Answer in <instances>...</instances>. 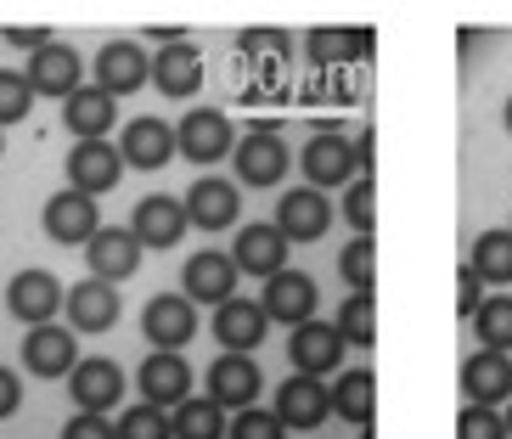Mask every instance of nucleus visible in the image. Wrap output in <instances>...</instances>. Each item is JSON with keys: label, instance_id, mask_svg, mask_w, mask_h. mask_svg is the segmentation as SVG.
Listing matches in <instances>:
<instances>
[{"label": "nucleus", "instance_id": "obj_7", "mask_svg": "<svg viewBox=\"0 0 512 439\" xmlns=\"http://www.w3.org/2000/svg\"><path fill=\"white\" fill-rule=\"evenodd\" d=\"M102 231V214H96V197L74 192V186H62L57 197L46 203V237L62 248H85Z\"/></svg>", "mask_w": 512, "mask_h": 439}, {"label": "nucleus", "instance_id": "obj_39", "mask_svg": "<svg viewBox=\"0 0 512 439\" xmlns=\"http://www.w3.org/2000/svg\"><path fill=\"white\" fill-rule=\"evenodd\" d=\"M226 439H287V428L276 423L271 411L248 406V411H237V423H226Z\"/></svg>", "mask_w": 512, "mask_h": 439}, {"label": "nucleus", "instance_id": "obj_31", "mask_svg": "<svg viewBox=\"0 0 512 439\" xmlns=\"http://www.w3.org/2000/svg\"><path fill=\"white\" fill-rule=\"evenodd\" d=\"M467 271L479 282H512V231H484L467 254Z\"/></svg>", "mask_w": 512, "mask_h": 439}, {"label": "nucleus", "instance_id": "obj_27", "mask_svg": "<svg viewBox=\"0 0 512 439\" xmlns=\"http://www.w3.org/2000/svg\"><path fill=\"white\" fill-rule=\"evenodd\" d=\"M265 310H259V299H226L214 304V338L226 344V355H248V349H259V338H265Z\"/></svg>", "mask_w": 512, "mask_h": 439}, {"label": "nucleus", "instance_id": "obj_38", "mask_svg": "<svg viewBox=\"0 0 512 439\" xmlns=\"http://www.w3.org/2000/svg\"><path fill=\"white\" fill-rule=\"evenodd\" d=\"M34 107V91L23 74H0V124H23Z\"/></svg>", "mask_w": 512, "mask_h": 439}, {"label": "nucleus", "instance_id": "obj_36", "mask_svg": "<svg viewBox=\"0 0 512 439\" xmlns=\"http://www.w3.org/2000/svg\"><path fill=\"white\" fill-rule=\"evenodd\" d=\"M366 51H372V40H366L361 29H349V34L316 29V34H310V57H316V62H344V57H366Z\"/></svg>", "mask_w": 512, "mask_h": 439}, {"label": "nucleus", "instance_id": "obj_33", "mask_svg": "<svg viewBox=\"0 0 512 439\" xmlns=\"http://www.w3.org/2000/svg\"><path fill=\"white\" fill-rule=\"evenodd\" d=\"M473 327H479L484 349L507 355V349H512V299H507V293H501V299H484L479 310H473Z\"/></svg>", "mask_w": 512, "mask_h": 439}, {"label": "nucleus", "instance_id": "obj_29", "mask_svg": "<svg viewBox=\"0 0 512 439\" xmlns=\"http://www.w3.org/2000/svg\"><path fill=\"white\" fill-rule=\"evenodd\" d=\"M327 394H332V411H338L344 423L372 428V411H377V378L366 372V366L344 372V378H338V389H327Z\"/></svg>", "mask_w": 512, "mask_h": 439}, {"label": "nucleus", "instance_id": "obj_16", "mask_svg": "<svg viewBox=\"0 0 512 439\" xmlns=\"http://www.w3.org/2000/svg\"><path fill=\"white\" fill-rule=\"evenodd\" d=\"M259 389H265V378H259L254 355H220V361L209 366V400L220 411H248L259 400Z\"/></svg>", "mask_w": 512, "mask_h": 439}, {"label": "nucleus", "instance_id": "obj_37", "mask_svg": "<svg viewBox=\"0 0 512 439\" xmlns=\"http://www.w3.org/2000/svg\"><path fill=\"white\" fill-rule=\"evenodd\" d=\"M344 220L355 226V237H372V226H377V186H372V175H355V181H349Z\"/></svg>", "mask_w": 512, "mask_h": 439}, {"label": "nucleus", "instance_id": "obj_6", "mask_svg": "<svg viewBox=\"0 0 512 439\" xmlns=\"http://www.w3.org/2000/svg\"><path fill=\"white\" fill-rule=\"evenodd\" d=\"M271 417L282 428H299V434H310V428H321L332 417V394H327V383L321 378H293L276 389V406H271Z\"/></svg>", "mask_w": 512, "mask_h": 439}, {"label": "nucleus", "instance_id": "obj_34", "mask_svg": "<svg viewBox=\"0 0 512 439\" xmlns=\"http://www.w3.org/2000/svg\"><path fill=\"white\" fill-rule=\"evenodd\" d=\"M338 276H344L355 293H372V282H377V248H372V237H355V243L338 254Z\"/></svg>", "mask_w": 512, "mask_h": 439}, {"label": "nucleus", "instance_id": "obj_18", "mask_svg": "<svg viewBox=\"0 0 512 439\" xmlns=\"http://www.w3.org/2000/svg\"><path fill=\"white\" fill-rule=\"evenodd\" d=\"M462 394H467V406H490V411H496L501 400H512V355H496V349L467 355Z\"/></svg>", "mask_w": 512, "mask_h": 439}, {"label": "nucleus", "instance_id": "obj_5", "mask_svg": "<svg viewBox=\"0 0 512 439\" xmlns=\"http://www.w3.org/2000/svg\"><path fill=\"white\" fill-rule=\"evenodd\" d=\"M136 383H141V394H147V406H158V411L192 400V366H186L181 349H152L147 361H141Z\"/></svg>", "mask_w": 512, "mask_h": 439}, {"label": "nucleus", "instance_id": "obj_10", "mask_svg": "<svg viewBox=\"0 0 512 439\" xmlns=\"http://www.w3.org/2000/svg\"><path fill=\"white\" fill-rule=\"evenodd\" d=\"M62 310H68L74 333H107V327H119V288L85 276V282H74V288L62 293Z\"/></svg>", "mask_w": 512, "mask_h": 439}, {"label": "nucleus", "instance_id": "obj_19", "mask_svg": "<svg viewBox=\"0 0 512 439\" xmlns=\"http://www.w3.org/2000/svg\"><path fill=\"white\" fill-rule=\"evenodd\" d=\"M181 288H186V299H192V304H226V299H237V265H231V254L203 248V254L186 259Z\"/></svg>", "mask_w": 512, "mask_h": 439}, {"label": "nucleus", "instance_id": "obj_17", "mask_svg": "<svg viewBox=\"0 0 512 439\" xmlns=\"http://www.w3.org/2000/svg\"><path fill=\"white\" fill-rule=\"evenodd\" d=\"M6 310L17 321H29V327H46L62 310V282L51 271H17L12 288H6Z\"/></svg>", "mask_w": 512, "mask_h": 439}, {"label": "nucleus", "instance_id": "obj_9", "mask_svg": "<svg viewBox=\"0 0 512 439\" xmlns=\"http://www.w3.org/2000/svg\"><path fill=\"white\" fill-rule=\"evenodd\" d=\"M338 355H344V338H338L332 321H304L287 338V361H293L299 378H327V372H338Z\"/></svg>", "mask_w": 512, "mask_h": 439}, {"label": "nucleus", "instance_id": "obj_21", "mask_svg": "<svg viewBox=\"0 0 512 439\" xmlns=\"http://www.w3.org/2000/svg\"><path fill=\"white\" fill-rule=\"evenodd\" d=\"M231 265L248 276H276L287 271V237L271 220H254V226L237 231V248H231Z\"/></svg>", "mask_w": 512, "mask_h": 439}, {"label": "nucleus", "instance_id": "obj_25", "mask_svg": "<svg viewBox=\"0 0 512 439\" xmlns=\"http://www.w3.org/2000/svg\"><path fill=\"white\" fill-rule=\"evenodd\" d=\"M119 158L124 169H164L175 158V130L164 119H130L119 136Z\"/></svg>", "mask_w": 512, "mask_h": 439}, {"label": "nucleus", "instance_id": "obj_28", "mask_svg": "<svg viewBox=\"0 0 512 439\" xmlns=\"http://www.w3.org/2000/svg\"><path fill=\"white\" fill-rule=\"evenodd\" d=\"M62 124L74 130L79 141H107V130H113V96L96 91V85H79L68 102H62Z\"/></svg>", "mask_w": 512, "mask_h": 439}, {"label": "nucleus", "instance_id": "obj_32", "mask_svg": "<svg viewBox=\"0 0 512 439\" xmlns=\"http://www.w3.org/2000/svg\"><path fill=\"white\" fill-rule=\"evenodd\" d=\"M332 327H338V338H344V344L372 349L377 344V299H372V293H349Z\"/></svg>", "mask_w": 512, "mask_h": 439}, {"label": "nucleus", "instance_id": "obj_11", "mask_svg": "<svg viewBox=\"0 0 512 439\" xmlns=\"http://www.w3.org/2000/svg\"><path fill=\"white\" fill-rule=\"evenodd\" d=\"M271 226L282 231L287 243H316V237H327V226H332V203L321 192H310V186H293V192H282Z\"/></svg>", "mask_w": 512, "mask_h": 439}, {"label": "nucleus", "instance_id": "obj_42", "mask_svg": "<svg viewBox=\"0 0 512 439\" xmlns=\"http://www.w3.org/2000/svg\"><path fill=\"white\" fill-rule=\"evenodd\" d=\"M62 439H113V423L107 417H91V411H79L62 423Z\"/></svg>", "mask_w": 512, "mask_h": 439}, {"label": "nucleus", "instance_id": "obj_12", "mask_svg": "<svg viewBox=\"0 0 512 439\" xmlns=\"http://www.w3.org/2000/svg\"><path fill=\"white\" fill-rule=\"evenodd\" d=\"M130 237L141 243V254L147 248H175L186 237V209H181V197H164V192H152L136 203V214H130Z\"/></svg>", "mask_w": 512, "mask_h": 439}, {"label": "nucleus", "instance_id": "obj_20", "mask_svg": "<svg viewBox=\"0 0 512 439\" xmlns=\"http://www.w3.org/2000/svg\"><path fill=\"white\" fill-rule=\"evenodd\" d=\"M141 85H147V51L136 40H113V46L96 51V91H107L119 102V96L141 91Z\"/></svg>", "mask_w": 512, "mask_h": 439}, {"label": "nucleus", "instance_id": "obj_3", "mask_svg": "<svg viewBox=\"0 0 512 439\" xmlns=\"http://www.w3.org/2000/svg\"><path fill=\"white\" fill-rule=\"evenodd\" d=\"M231 147H237V136L220 107H197L175 124V152H186L192 164H220V158H231Z\"/></svg>", "mask_w": 512, "mask_h": 439}, {"label": "nucleus", "instance_id": "obj_13", "mask_svg": "<svg viewBox=\"0 0 512 439\" xmlns=\"http://www.w3.org/2000/svg\"><path fill=\"white\" fill-rule=\"evenodd\" d=\"M231 164H237V181L242 186H276L287 169V147L276 130H248V136L231 147Z\"/></svg>", "mask_w": 512, "mask_h": 439}, {"label": "nucleus", "instance_id": "obj_46", "mask_svg": "<svg viewBox=\"0 0 512 439\" xmlns=\"http://www.w3.org/2000/svg\"><path fill=\"white\" fill-rule=\"evenodd\" d=\"M501 119H507V130H512V102H507V113H501Z\"/></svg>", "mask_w": 512, "mask_h": 439}, {"label": "nucleus", "instance_id": "obj_44", "mask_svg": "<svg viewBox=\"0 0 512 439\" xmlns=\"http://www.w3.org/2000/svg\"><path fill=\"white\" fill-rule=\"evenodd\" d=\"M6 40H12L17 51H40V46H51V29H6Z\"/></svg>", "mask_w": 512, "mask_h": 439}, {"label": "nucleus", "instance_id": "obj_4", "mask_svg": "<svg viewBox=\"0 0 512 439\" xmlns=\"http://www.w3.org/2000/svg\"><path fill=\"white\" fill-rule=\"evenodd\" d=\"M141 333L152 349H181L197 333V304L186 293H152L147 310H141Z\"/></svg>", "mask_w": 512, "mask_h": 439}, {"label": "nucleus", "instance_id": "obj_15", "mask_svg": "<svg viewBox=\"0 0 512 439\" xmlns=\"http://www.w3.org/2000/svg\"><path fill=\"white\" fill-rule=\"evenodd\" d=\"M186 226H203V231H226L231 220L242 214V192L237 181H220V175H203V181L186 192Z\"/></svg>", "mask_w": 512, "mask_h": 439}, {"label": "nucleus", "instance_id": "obj_30", "mask_svg": "<svg viewBox=\"0 0 512 439\" xmlns=\"http://www.w3.org/2000/svg\"><path fill=\"white\" fill-rule=\"evenodd\" d=\"M169 434L175 439H226V411L214 406L209 394H203V400H181V406H175V417H169Z\"/></svg>", "mask_w": 512, "mask_h": 439}, {"label": "nucleus", "instance_id": "obj_2", "mask_svg": "<svg viewBox=\"0 0 512 439\" xmlns=\"http://www.w3.org/2000/svg\"><path fill=\"white\" fill-rule=\"evenodd\" d=\"M299 164H304V181H310V192H321V197H327L332 186H349L355 175H361V169H355V141L332 136V130H321V136L304 141Z\"/></svg>", "mask_w": 512, "mask_h": 439}, {"label": "nucleus", "instance_id": "obj_45", "mask_svg": "<svg viewBox=\"0 0 512 439\" xmlns=\"http://www.w3.org/2000/svg\"><path fill=\"white\" fill-rule=\"evenodd\" d=\"M501 423H507V439H512V400H507V417H501Z\"/></svg>", "mask_w": 512, "mask_h": 439}, {"label": "nucleus", "instance_id": "obj_14", "mask_svg": "<svg viewBox=\"0 0 512 439\" xmlns=\"http://www.w3.org/2000/svg\"><path fill=\"white\" fill-rule=\"evenodd\" d=\"M23 366H29L34 378H68L79 366V344L68 327H57V321H46V327H29V338H23Z\"/></svg>", "mask_w": 512, "mask_h": 439}, {"label": "nucleus", "instance_id": "obj_26", "mask_svg": "<svg viewBox=\"0 0 512 439\" xmlns=\"http://www.w3.org/2000/svg\"><path fill=\"white\" fill-rule=\"evenodd\" d=\"M147 79L164 96H192L203 85V51L175 40V46H158V57H147Z\"/></svg>", "mask_w": 512, "mask_h": 439}, {"label": "nucleus", "instance_id": "obj_22", "mask_svg": "<svg viewBox=\"0 0 512 439\" xmlns=\"http://www.w3.org/2000/svg\"><path fill=\"white\" fill-rule=\"evenodd\" d=\"M85 259H91L96 282H113V288H119L124 276L141 271V243L130 237V231H119V226H102L91 243H85Z\"/></svg>", "mask_w": 512, "mask_h": 439}, {"label": "nucleus", "instance_id": "obj_35", "mask_svg": "<svg viewBox=\"0 0 512 439\" xmlns=\"http://www.w3.org/2000/svg\"><path fill=\"white\" fill-rule=\"evenodd\" d=\"M113 439H175L169 434V411H158V406L141 400V406H130L119 423H113Z\"/></svg>", "mask_w": 512, "mask_h": 439}, {"label": "nucleus", "instance_id": "obj_41", "mask_svg": "<svg viewBox=\"0 0 512 439\" xmlns=\"http://www.w3.org/2000/svg\"><path fill=\"white\" fill-rule=\"evenodd\" d=\"M479 304H484V282L462 265V271H456V316L473 321V310H479Z\"/></svg>", "mask_w": 512, "mask_h": 439}, {"label": "nucleus", "instance_id": "obj_1", "mask_svg": "<svg viewBox=\"0 0 512 439\" xmlns=\"http://www.w3.org/2000/svg\"><path fill=\"white\" fill-rule=\"evenodd\" d=\"M316 304H321V288H316V276H310V271H276V276H265V293H259L265 321L304 327V321H316Z\"/></svg>", "mask_w": 512, "mask_h": 439}, {"label": "nucleus", "instance_id": "obj_8", "mask_svg": "<svg viewBox=\"0 0 512 439\" xmlns=\"http://www.w3.org/2000/svg\"><path fill=\"white\" fill-rule=\"evenodd\" d=\"M119 181H124V158H119L113 141H74V152H68V186H74V192L102 197Z\"/></svg>", "mask_w": 512, "mask_h": 439}, {"label": "nucleus", "instance_id": "obj_40", "mask_svg": "<svg viewBox=\"0 0 512 439\" xmlns=\"http://www.w3.org/2000/svg\"><path fill=\"white\" fill-rule=\"evenodd\" d=\"M456 439H507V423H501V411L490 406H467L456 417Z\"/></svg>", "mask_w": 512, "mask_h": 439}, {"label": "nucleus", "instance_id": "obj_23", "mask_svg": "<svg viewBox=\"0 0 512 439\" xmlns=\"http://www.w3.org/2000/svg\"><path fill=\"white\" fill-rule=\"evenodd\" d=\"M68 394H74L79 411L107 417V411L119 406V394H124V372L113 361H79L74 372H68Z\"/></svg>", "mask_w": 512, "mask_h": 439}, {"label": "nucleus", "instance_id": "obj_43", "mask_svg": "<svg viewBox=\"0 0 512 439\" xmlns=\"http://www.w3.org/2000/svg\"><path fill=\"white\" fill-rule=\"evenodd\" d=\"M17 406H23V383H17L12 366H0V417H12Z\"/></svg>", "mask_w": 512, "mask_h": 439}, {"label": "nucleus", "instance_id": "obj_24", "mask_svg": "<svg viewBox=\"0 0 512 439\" xmlns=\"http://www.w3.org/2000/svg\"><path fill=\"white\" fill-rule=\"evenodd\" d=\"M23 79H29L34 96H57V102H68V96L79 91V51L51 40V46H40L29 57V74Z\"/></svg>", "mask_w": 512, "mask_h": 439}, {"label": "nucleus", "instance_id": "obj_47", "mask_svg": "<svg viewBox=\"0 0 512 439\" xmlns=\"http://www.w3.org/2000/svg\"><path fill=\"white\" fill-rule=\"evenodd\" d=\"M507 231H512V226H507Z\"/></svg>", "mask_w": 512, "mask_h": 439}]
</instances>
